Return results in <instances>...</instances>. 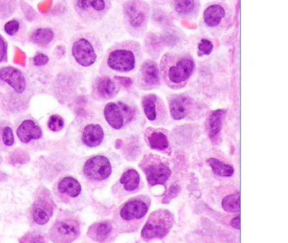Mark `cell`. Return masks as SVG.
<instances>
[{
  "label": "cell",
  "instance_id": "603a6c76",
  "mask_svg": "<svg viewBox=\"0 0 288 243\" xmlns=\"http://www.w3.org/2000/svg\"><path fill=\"white\" fill-rule=\"evenodd\" d=\"M141 182V178L138 172L135 169H128L120 178V183L128 192H133L137 189Z\"/></svg>",
  "mask_w": 288,
  "mask_h": 243
},
{
  "label": "cell",
  "instance_id": "4316f807",
  "mask_svg": "<svg viewBox=\"0 0 288 243\" xmlns=\"http://www.w3.org/2000/svg\"><path fill=\"white\" fill-rule=\"evenodd\" d=\"M223 209L228 213H238L240 211V194L239 193L230 194L225 197L222 202Z\"/></svg>",
  "mask_w": 288,
  "mask_h": 243
},
{
  "label": "cell",
  "instance_id": "ffe728a7",
  "mask_svg": "<svg viewBox=\"0 0 288 243\" xmlns=\"http://www.w3.org/2000/svg\"><path fill=\"white\" fill-rule=\"evenodd\" d=\"M146 138L149 146L157 150H166L169 147L168 139L163 132L158 130H148Z\"/></svg>",
  "mask_w": 288,
  "mask_h": 243
},
{
  "label": "cell",
  "instance_id": "8992f818",
  "mask_svg": "<svg viewBox=\"0 0 288 243\" xmlns=\"http://www.w3.org/2000/svg\"><path fill=\"white\" fill-rule=\"evenodd\" d=\"M149 202L145 198H134L126 202L119 211V216L123 222H138L147 214Z\"/></svg>",
  "mask_w": 288,
  "mask_h": 243
},
{
  "label": "cell",
  "instance_id": "30bf717a",
  "mask_svg": "<svg viewBox=\"0 0 288 243\" xmlns=\"http://www.w3.org/2000/svg\"><path fill=\"white\" fill-rule=\"evenodd\" d=\"M72 53L75 61L84 67L92 65L97 60L94 47L85 38L75 41L73 45Z\"/></svg>",
  "mask_w": 288,
  "mask_h": 243
},
{
  "label": "cell",
  "instance_id": "ac0fdd59",
  "mask_svg": "<svg viewBox=\"0 0 288 243\" xmlns=\"http://www.w3.org/2000/svg\"><path fill=\"white\" fill-rule=\"evenodd\" d=\"M226 113V109H217L211 112L209 116V119L207 120V130L209 136L211 139L216 137L221 131Z\"/></svg>",
  "mask_w": 288,
  "mask_h": 243
},
{
  "label": "cell",
  "instance_id": "2e32d148",
  "mask_svg": "<svg viewBox=\"0 0 288 243\" xmlns=\"http://www.w3.org/2000/svg\"><path fill=\"white\" fill-rule=\"evenodd\" d=\"M104 139L103 128L98 124H89L84 128L82 141L88 147H97L102 143Z\"/></svg>",
  "mask_w": 288,
  "mask_h": 243
},
{
  "label": "cell",
  "instance_id": "e0dca14e",
  "mask_svg": "<svg viewBox=\"0 0 288 243\" xmlns=\"http://www.w3.org/2000/svg\"><path fill=\"white\" fill-rule=\"evenodd\" d=\"M53 215V207L46 200H39L35 202L33 220L38 224H45Z\"/></svg>",
  "mask_w": 288,
  "mask_h": 243
},
{
  "label": "cell",
  "instance_id": "d590c367",
  "mask_svg": "<svg viewBox=\"0 0 288 243\" xmlns=\"http://www.w3.org/2000/svg\"><path fill=\"white\" fill-rule=\"evenodd\" d=\"M115 80H118L119 83L123 85L124 87H129L132 84V81L129 78L127 77H122V76H117L115 77Z\"/></svg>",
  "mask_w": 288,
  "mask_h": 243
},
{
  "label": "cell",
  "instance_id": "8d00e7d4",
  "mask_svg": "<svg viewBox=\"0 0 288 243\" xmlns=\"http://www.w3.org/2000/svg\"><path fill=\"white\" fill-rule=\"evenodd\" d=\"M231 225L235 229H237V230L240 229V216L239 215L232 219V221H231Z\"/></svg>",
  "mask_w": 288,
  "mask_h": 243
},
{
  "label": "cell",
  "instance_id": "6da1fadb",
  "mask_svg": "<svg viewBox=\"0 0 288 243\" xmlns=\"http://www.w3.org/2000/svg\"><path fill=\"white\" fill-rule=\"evenodd\" d=\"M194 69V60L188 56L175 57L173 60L165 57L162 63L163 77L172 88L185 85Z\"/></svg>",
  "mask_w": 288,
  "mask_h": 243
},
{
  "label": "cell",
  "instance_id": "277c9868",
  "mask_svg": "<svg viewBox=\"0 0 288 243\" xmlns=\"http://www.w3.org/2000/svg\"><path fill=\"white\" fill-rule=\"evenodd\" d=\"M134 115V109L123 102L107 103L104 109L105 119L114 129H121L126 122L131 121Z\"/></svg>",
  "mask_w": 288,
  "mask_h": 243
},
{
  "label": "cell",
  "instance_id": "3957f363",
  "mask_svg": "<svg viewBox=\"0 0 288 243\" xmlns=\"http://www.w3.org/2000/svg\"><path fill=\"white\" fill-rule=\"evenodd\" d=\"M140 167L144 172L148 182L151 186L163 185L172 174L166 162L154 154L144 156L140 164Z\"/></svg>",
  "mask_w": 288,
  "mask_h": 243
},
{
  "label": "cell",
  "instance_id": "52a82bcc",
  "mask_svg": "<svg viewBox=\"0 0 288 243\" xmlns=\"http://www.w3.org/2000/svg\"><path fill=\"white\" fill-rule=\"evenodd\" d=\"M169 110L172 119L181 120L194 115L196 106L190 97L181 94L176 95L170 99Z\"/></svg>",
  "mask_w": 288,
  "mask_h": 243
},
{
  "label": "cell",
  "instance_id": "44dd1931",
  "mask_svg": "<svg viewBox=\"0 0 288 243\" xmlns=\"http://www.w3.org/2000/svg\"><path fill=\"white\" fill-rule=\"evenodd\" d=\"M225 16V10L218 4L208 7L204 12V20L208 26L216 27L219 25Z\"/></svg>",
  "mask_w": 288,
  "mask_h": 243
},
{
  "label": "cell",
  "instance_id": "4dcf8cb0",
  "mask_svg": "<svg viewBox=\"0 0 288 243\" xmlns=\"http://www.w3.org/2000/svg\"><path fill=\"white\" fill-rule=\"evenodd\" d=\"M213 50V44L207 39H202L198 46V53L200 56L209 55Z\"/></svg>",
  "mask_w": 288,
  "mask_h": 243
},
{
  "label": "cell",
  "instance_id": "7402d4cb",
  "mask_svg": "<svg viewBox=\"0 0 288 243\" xmlns=\"http://www.w3.org/2000/svg\"><path fill=\"white\" fill-rule=\"evenodd\" d=\"M59 190L60 193L67 194L71 198L79 196L82 193V186L76 179L71 177L63 178L59 183Z\"/></svg>",
  "mask_w": 288,
  "mask_h": 243
},
{
  "label": "cell",
  "instance_id": "9c48e42d",
  "mask_svg": "<svg viewBox=\"0 0 288 243\" xmlns=\"http://www.w3.org/2000/svg\"><path fill=\"white\" fill-rule=\"evenodd\" d=\"M80 227L77 222L66 220L58 222L52 229V239L56 243H70L77 238Z\"/></svg>",
  "mask_w": 288,
  "mask_h": 243
},
{
  "label": "cell",
  "instance_id": "484cf974",
  "mask_svg": "<svg viewBox=\"0 0 288 243\" xmlns=\"http://www.w3.org/2000/svg\"><path fill=\"white\" fill-rule=\"evenodd\" d=\"M54 31L49 28H39L32 34V40L38 46L45 47L54 39Z\"/></svg>",
  "mask_w": 288,
  "mask_h": 243
},
{
  "label": "cell",
  "instance_id": "9a60e30c",
  "mask_svg": "<svg viewBox=\"0 0 288 243\" xmlns=\"http://www.w3.org/2000/svg\"><path fill=\"white\" fill-rule=\"evenodd\" d=\"M126 16L128 21L133 27H140L144 24L145 21V12L144 9L141 6V3L131 0L126 3L125 8Z\"/></svg>",
  "mask_w": 288,
  "mask_h": 243
},
{
  "label": "cell",
  "instance_id": "f1b7e54d",
  "mask_svg": "<svg viewBox=\"0 0 288 243\" xmlns=\"http://www.w3.org/2000/svg\"><path fill=\"white\" fill-rule=\"evenodd\" d=\"M175 10L179 14L186 15L194 10V0H173Z\"/></svg>",
  "mask_w": 288,
  "mask_h": 243
},
{
  "label": "cell",
  "instance_id": "f546056e",
  "mask_svg": "<svg viewBox=\"0 0 288 243\" xmlns=\"http://www.w3.org/2000/svg\"><path fill=\"white\" fill-rule=\"evenodd\" d=\"M64 122L63 119L59 115L51 116L50 119L48 120L47 126L50 128V130L54 132H58L63 128Z\"/></svg>",
  "mask_w": 288,
  "mask_h": 243
},
{
  "label": "cell",
  "instance_id": "cb8c5ba5",
  "mask_svg": "<svg viewBox=\"0 0 288 243\" xmlns=\"http://www.w3.org/2000/svg\"><path fill=\"white\" fill-rule=\"evenodd\" d=\"M111 231H112V225L108 222H102V223H97L91 225L89 229L88 234L94 240L103 242L107 239Z\"/></svg>",
  "mask_w": 288,
  "mask_h": 243
},
{
  "label": "cell",
  "instance_id": "4fadbf2b",
  "mask_svg": "<svg viewBox=\"0 0 288 243\" xmlns=\"http://www.w3.org/2000/svg\"><path fill=\"white\" fill-rule=\"evenodd\" d=\"M141 81L148 87H155L160 83V72L156 62L147 60L141 69Z\"/></svg>",
  "mask_w": 288,
  "mask_h": 243
},
{
  "label": "cell",
  "instance_id": "836d02e7",
  "mask_svg": "<svg viewBox=\"0 0 288 243\" xmlns=\"http://www.w3.org/2000/svg\"><path fill=\"white\" fill-rule=\"evenodd\" d=\"M49 61V59L47 55H45L43 53H38L35 56L33 62L36 66H43L47 64Z\"/></svg>",
  "mask_w": 288,
  "mask_h": 243
},
{
  "label": "cell",
  "instance_id": "7c38bea8",
  "mask_svg": "<svg viewBox=\"0 0 288 243\" xmlns=\"http://www.w3.org/2000/svg\"><path fill=\"white\" fill-rule=\"evenodd\" d=\"M0 79L4 81L18 93L25 91V81L21 72L13 67H4L0 69Z\"/></svg>",
  "mask_w": 288,
  "mask_h": 243
},
{
  "label": "cell",
  "instance_id": "5bb4252c",
  "mask_svg": "<svg viewBox=\"0 0 288 243\" xmlns=\"http://www.w3.org/2000/svg\"><path fill=\"white\" fill-rule=\"evenodd\" d=\"M20 141L23 143H29L32 140H38L41 137L42 132L41 128L32 120H25L20 125L16 131Z\"/></svg>",
  "mask_w": 288,
  "mask_h": 243
},
{
  "label": "cell",
  "instance_id": "e575fe53",
  "mask_svg": "<svg viewBox=\"0 0 288 243\" xmlns=\"http://www.w3.org/2000/svg\"><path fill=\"white\" fill-rule=\"evenodd\" d=\"M5 54H6V44L4 42L3 38L0 37V62L3 61Z\"/></svg>",
  "mask_w": 288,
  "mask_h": 243
},
{
  "label": "cell",
  "instance_id": "d4e9b609",
  "mask_svg": "<svg viewBox=\"0 0 288 243\" xmlns=\"http://www.w3.org/2000/svg\"><path fill=\"white\" fill-rule=\"evenodd\" d=\"M207 163L210 165V167L212 169V172L216 176L228 178L234 173V169L232 165L225 164L216 158H209L207 160Z\"/></svg>",
  "mask_w": 288,
  "mask_h": 243
},
{
  "label": "cell",
  "instance_id": "d6a6232c",
  "mask_svg": "<svg viewBox=\"0 0 288 243\" xmlns=\"http://www.w3.org/2000/svg\"><path fill=\"white\" fill-rule=\"evenodd\" d=\"M19 22L13 20L7 22L6 24H5V25H4V31H5L7 34H9L10 36H13V35L16 34L17 31H19Z\"/></svg>",
  "mask_w": 288,
  "mask_h": 243
},
{
  "label": "cell",
  "instance_id": "ba28073f",
  "mask_svg": "<svg viewBox=\"0 0 288 243\" xmlns=\"http://www.w3.org/2000/svg\"><path fill=\"white\" fill-rule=\"evenodd\" d=\"M136 59L135 53L128 49H116L107 58L110 69L119 72H129L135 69Z\"/></svg>",
  "mask_w": 288,
  "mask_h": 243
},
{
  "label": "cell",
  "instance_id": "d6986e66",
  "mask_svg": "<svg viewBox=\"0 0 288 243\" xmlns=\"http://www.w3.org/2000/svg\"><path fill=\"white\" fill-rule=\"evenodd\" d=\"M96 92L99 97L104 99H109L114 97L117 93L115 83L107 76L97 79L95 85Z\"/></svg>",
  "mask_w": 288,
  "mask_h": 243
},
{
  "label": "cell",
  "instance_id": "5b68a950",
  "mask_svg": "<svg viewBox=\"0 0 288 243\" xmlns=\"http://www.w3.org/2000/svg\"><path fill=\"white\" fill-rule=\"evenodd\" d=\"M84 173L89 179L95 181H103L109 178L112 173V165L107 157L94 156L85 162Z\"/></svg>",
  "mask_w": 288,
  "mask_h": 243
},
{
  "label": "cell",
  "instance_id": "83f0119b",
  "mask_svg": "<svg viewBox=\"0 0 288 243\" xmlns=\"http://www.w3.org/2000/svg\"><path fill=\"white\" fill-rule=\"evenodd\" d=\"M77 5L82 10H92L103 11L106 7L104 0H77Z\"/></svg>",
  "mask_w": 288,
  "mask_h": 243
},
{
  "label": "cell",
  "instance_id": "8fae6325",
  "mask_svg": "<svg viewBox=\"0 0 288 243\" xmlns=\"http://www.w3.org/2000/svg\"><path fill=\"white\" fill-rule=\"evenodd\" d=\"M160 101L159 98L155 94L147 95L142 100L144 115L148 120L152 122L162 121L163 117L165 116V109Z\"/></svg>",
  "mask_w": 288,
  "mask_h": 243
},
{
  "label": "cell",
  "instance_id": "1f68e13d",
  "mask_svg": "<svg viewBox=\"0 0 288 243\" xmlns=\"http://www.w3.org/2000/svg\"><path fill=\"white\" fill-rule=\"evenodd\" d=\"M2 140L3 143L6 146H11L15 143V137L13 134L12 129L9 127L3 128V134H2Z\"/></svg>",
  "mask_w": 288,
  "mask_h": 243
},
{
  "label": "cell",
  "instance_id": "7a4b0ae2",
  "mask_svg": "<svg viewBox=\"0 0 288 243\" xmlns=\"http://www.w3.org/2000/svg\"><path fill=\"white\" fill-rule=\"evenodd\" d=\"M174 223L172 213L166 209H158L150 214L141 231L144 240H151L166 237Z\"/></svg>",
  "mask_w": 288,
  "mask_h": 243
}]
</instances>
